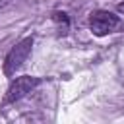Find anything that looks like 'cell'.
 <instances>
[{
	"instance_id": "1",
	"label": "cell",
	"mask_w": 124,
	"mask_h": 124,
	"mask_svg": "<svg viewBox=\"0 0 124 124\" xmlns=\"http://www.w3.org/2000/svg\"><path fill=\"white\" fill-rule=\"evenodd\" d=\"M120 25H122L120 17L114 16L112 12H107V10H97L89 16V29L97 37H105L108 33H114Z\"/></svg>"
},
{
	"instance_id": "4",
	"label": "cell",
	"mask_w": 124,
	"mask_h": 124,
	"mask_svg": "<svg viewBox=\"0 0 124 124\" xmlns=\"http://www.w3.org/2000/svg\"><path fill=\"white\" fill-rule=\"evenodd\" d=\"M52 19H54V21H56L60 27L64 25V29L68 31V17H66V14H60V12H56V14L52 16Z\"/></svg>"
},
{
	"instance_id": "3",
	"label": "cell",
	"mask_w": 124,
	"mask_h": 124,
	"mask_svg": "<svg viewBox=\"0 0 124 124\" xmlns=\"http://www.w3.org/2000/svg\"><path fill=\"white\" fill-rule=\"evenodd\" d=\"M41 83L39 78H33V76H21V78H16L8 91H6V97H4V103H16L19 99H23L27 93H31L37 85Z\"/></svg>"
},
{
	"instance_id": "2",
	"label": "cell",
	"mask_w": 124,
	"mask_h": 124,
	"mask_svg": "<svg viewBox=\"0 0 124 124\" xmlns=\"http://www.w3.org/2000/svg\"><path fill=\"white\" fill-rule=\"evenodd\" d=\"M31 46H33V37H25L23 41H19L6 56L4 60V74L6 76H14L21 66L23 62L27 60L29 52H31Z\"/></svg>"
},
{
	"instance_id": "5",
	"label": "cell",
	"mask_w": 124,
	"mask_h": 124,
	"mask_svg": "<svg viewBox=\"0 0 124 124\" xmlns=\"http://www.w3.org/2000/svg\"><path fill=\"white\" fill-rule=\"evenodd\" d=\"M116 10H118V12H120V14H124V2H120V4H118V6H116Z\"/></svg>"
},
{
	"instance_id": "6",
	"label": "cell",
	"mask_w": 124,
	"mask_h": 124,
	"mask_svg": "<svg viewBox=\"0 0 124 124\" xmlns=\"http://www.w3.org/2000/svg\"><path fill=\"white\" fill-rule=\"evenodd\" d=\"M8 2H10V0H0V8H4V6L8 4Z\"/></svg>"
}]
</instances>
